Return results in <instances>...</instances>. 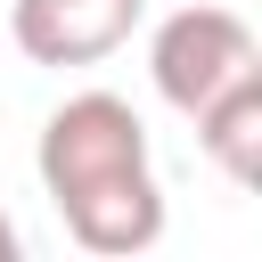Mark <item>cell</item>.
Instances as JSON below:
<instances>
[{
  "label": "cell",
  "instance_id": "cell-1",
  "mask_svg": "<svg viewBox=\"0 0 262 262\" xmlns=\"http://www.w3.org/2000/svg\"><path fill=\"white\" fill-rule=\"evenodd\" d=\"M33 172L90 254H147L164 237V188L147 164V123L115 90H74L33 147Z\"/></svg>",
  "mask_w": 262,
  "mask_h": 262
},
{
  "label": "cell",
  "instance_id": "cell-2",
  "mask_svg": "<svg viewBox=\"0 0 262 262\" xmlns=\"http://www.w3.org/2000/svg\"><path fill=\"white\" fill-rule=\"evenodd\" d=\"M262 66V41H254V25L237 16V8H172L156 33H147V82H156V98L164 106H180V115H196L213 90H229L237 74H254Z\"/></svg>",
  "mask_w": 262,
  "mask_h": 262
},
{
  "label": "cell",
  "instance_id": "cell-3",
  "mask_svg": "<svg viewBox=\"0 0 262 262\" xmlns=\"http://www.w3.org/2000/svg\"><path fill=\"white\" fill-rule=\"evenodd\" d=\"M147 0H16L8 8V33L33 66H98L115 57L131 33H139Z\"/></svg>",
  "mask_w": 262,
  "mask_h": 262
},
{
  "label": "cell",
  "instance_id": "cell-4",
  "mask_svg": "<svg viewBox=\"0 0 262 262\" xmlns=\"http://www.w3.org/2000/svg\"><path fill=\"white\" fill-rule=\"evenodd\" d=\"M188 123H196V147L221 164L229 188H254V180H262V66L237 74L229 90H213Z\"/></svg>",
  "mask_w": 262,
  "mask_h": 262
},
{
  "label": "cell",
  "instance_id": "cell-5",
  "mask_svg": "<svg viewBox=\"0 0 262 262\" xmlns=\"http://www.w3.org/2000/svg\"><path fill=\"white\" fill-rule=\"evenodd\" d=\"M0 262H16V221L0 213Z\"/></svg>",
  "mask_w": 262,
  "mask_h": 262
}]
</instances>
